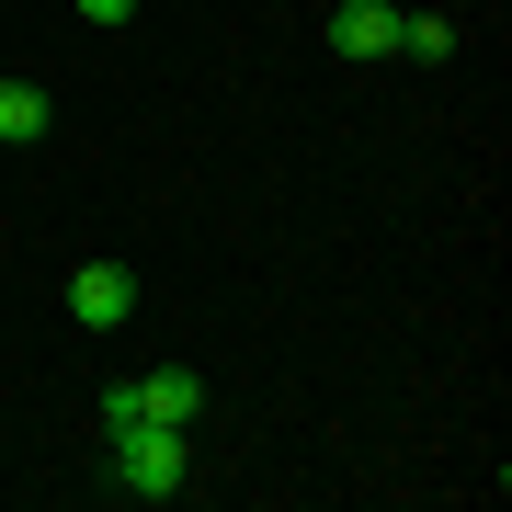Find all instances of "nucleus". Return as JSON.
Listing matches in <instances>:
<instances>
[{"instance_id": "f03ea898", "label": "nucleus", "mask_w": 512, "mask_h": 512, "mask_svg": "<svg viewBox=\"0 0 512 512\" xmlns=\"http://www.w3.org/2000/svg\"><path fill=\"white\" fill-rule=\"evenodd\" d=\"M69 319L80 330H126L137 319V274H126V262H80V274H69Z\"/></svg>"}, {"instance_id": "7ed1b4c3", "label": "nucleus", "mask_w": 512, "mask_h": 512, "mask_svg": "<svg viewBox=\"0 0 512 512\" xmlns=\"http://www.w3.org/2000/svg\"><path fill=\"white\" fill-rule=\"evenodd\" d=\"M330 46L342 57H399V0H342L330 12Z\"/></svg>"}, {"instance_id": "f257e3e1", "label": "nucleus", "mask_w": 512, "mask_h": 512, "mask_svg": "<svg viewBox=\"0 0 512 512\" xmlns=\"http://www.w3.org/2000/svg\"><path fill=\"white\" fill-rule=\"evenodd\" d=\"M114 444V490L126 501H183L194 490V433L183 421H126V433H103Z\"/></svg>"}, {"instance_id": "423d86ee", "label": "nucleus", "mask_w": 512, "mask_h": 512, "mask_svg": "<svg viewBox=\"0 0 512 512\" xmlns=\"http://www.w3.org/2000/svg\"><path fill=\"white\" fill-rule=\"evenodd\" d=\"M399 57L444 69V57H456V23H444V12H399Z\"/></svg>"}, {"instance_id": "39448f33", "label": "nucleus", "mask_w": 512, "mask_h": 512, "mask_svg": "<svg viewBox=\"0 0 512 512\" xmlns=\"http://www.w3.org/2000/svg\"><path fill=\"white\" fill-rule=\"evenodd\" d=\"M46 126H57V103L35 92V80H0V148H35Z\"/></svg>"}, {"instance_id": "0eeeda50", "label": "nucleus", "mask_w": 512, "mask_h": 512, "mask_svg": "<svg viewBox=\"0 0 512 512\" xmlns=\"http://www.w3.org/2000/svg\"><path fill=\"white\" fill-rule=\"evenodd\" d=\"M137 12V0H80V23H126Z\"/></svg>"}, {"instance_id": "20e7f679", "label": "nucleus", "mask_w": 512, "mask_h": 512, "mask_svg": "<svg viewBox=\"0 0 512 512\" xmlns=\"http://www.w3.org/2000/svg\"><path fill=\"white\" fill-rule=\"evenodd\" d=\"M137 421H183V433H194V421H205V376H194V365L137 376Z\"/></svg>"}]
</instances>
